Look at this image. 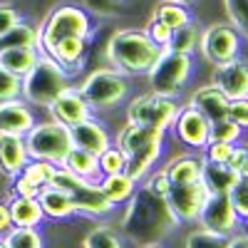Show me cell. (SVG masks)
Segmentation results:
<instances>
[{"instance_id": "cell-7", "label": "cell", "mask_w": 248, "mask_h": 248, "mask_svg": "<svg viewBox=\"0 0 248 248\" xmlns=\"http://www.w3.org/2000/svg\"><path fill=\"white\" fill-rule=\"evenodd\" d=\"M25 139V147L30 159H43L50 161L55 167H62L65 156L72 149V137H70V127L67 124H60V122H35L32 129L23 137Z\"/></svg>"}, {"instance_id": "cell-39", "label": "cell", "mask_w": 248, "mask_h": 248, "mask_svg": "<svg viewBox=\"0 0 248 248\" xmlns=\"http://www.w3.org/2000/svg\"><path fill=\"white\" fill-rule=\"evenodd\" d=\"M233 147H236V144H229V141H209V144L201 149V156H203L206 161L229 164V159H231V154H233Z\"/></svg>"}, {"instance_id": "cell-51", "label": "cell", "mask_w": 248, "mask_h": 248, "mask_svg": "<svg viewBox=\"0 0 248 248\" xmlns=\"http://www.w3.org/2000/svg\"><path fill=\"white\" fill-rule=\"evenodd\" d=\"M169 3H179V5H191L194 0H169Z\"/></svg>"}, {"instance_id": "cell-31", "label": "cell", "mask_w": 248, "mask_h": 248, "mask_svg": "<svg viewBox=\"0 0 248 248\" xmlns=\"http://www.w3.org/2000/svg\"><path fill=\"white\" fill-rule=\"evenodd\" d=\"M199 37H201V30H199V25L191 20V23H186L184 28H176V30L171 32V40H169L167 50L191 55V52L199 47Z\"/></svg>"}, {"instance_id": "cell-21", "label": "cell", "mask_w": 248, "mask_h": 248, "mask_svg": "<svg viewBox=\"0 0 248 248\" xmlns=\"http://www.w3.org/2000/svg\"><path fill=\"white\" fill-rule=\"evenodd\" d=\"M28 161H30V154H28L23 137L0 134V174L13 179L23 171V167Z\"/></svg>"}, {"instance_id": "cell-45", "label": "cell", "mask_w": 248, "mask_h": 248, "mask_svg": "<svg viewBox=\"0 0 248 248\" xmlns=\"http://www.w3.org/2000/svg\"><path fill=\"white\" fill-rule=\"evenodd\" d=\"M85 3V10L94 13V15H114L119 10V0H82Z\"/></svg>"}, {"instance_id": "cell-17", "label": "cell", "mask_w": 248, "mask_h": 248, "mask_svg": "<svg viewBox=\"0 0 248 248\" xmlns=\"http://www.w3.org/2000/svg\"><path fill=\"white\" fill-rule=\"evenodd\" d=\"M35 124V112L25 99H8L0 102V134L25 137Z\"/></svg>"}, {"instance_id": "cell-6", "label": "cell", "mask_w": 248, "mask_h": 248, "mask_svg": "<svg viewBox=\"0 0 248 248\" xmlns=\"http://www.w3.org/2000/svg\"><path fill=\"white\" fill-rule=\"evenodd\" d=\"M52 186L57 189L67 191V196L72 199L75 209H77V216H92V218H107L114 214L117 206L109 203V199L102 194L99 189V181H90V179H79L75 174H70L67 169L57 167L55 174H52Z\"/></svg>"}, {"instance_id": "cell-13", "label": "cell", "mask_w": 248, "mask_h": 248, "mask_svg": "<svg viewBox=\"0 0 248 248\" xmlns=\"http://www.w3.org/2000/svg\"><path fill=\"white\" fill-rule=\"evenodd\" d=\"M206 196H209V191H206V186L199 179V181H189V184H171L164 199H167L169 209L179 223H196Z\"/></svg>"}, {"instance_id": "cell-34", "label": "cell", "mask_w": 248, "mask_h": 248, "mask_svg": "<svg viewBox=\"0 0 248 248\" xmlns=\"http://www.w3.org/2000/svg\"><path fill=\"white\" fill-rule=\"evenodd\" d=\"M55 164H50V161H43V159H30L25 167H23V174L28 181H32L37 189H45V186H50V181H52V174H55Z\"/></svg>"}, {"instance_id": "cell-8", "label": "cell", "mask_w": 248, "mask_h": 248, "mask_svg": "<svg viewBox=\"0 0 248 248\" xmlns=\"http://www.w3.org/2000/svg\"><path fill=\"white\" fill-rule=\"evenodd\" d=\"M85 97L90 109H112L129 94V79L114 67H102L85 77V82L77 87Z\"/></svg>"}, {"instance_id": "cell-33", "label": "cell", "mask_w": 248, "mask_h": 248, "mask_svg": "<svg viewBox=\"0 0 248 248\" xmlns=\"http://www.w3.org/2000/svg\"><path fill=\"white\" fill-rule=\"evenodd\" d=\"M154 15L161 20V23H167L171 30L176 28H184L186 23H191V13L186 5H179V3H169V0H164V3L156 5Z\"/></svg>"}, {"instance_id": "cell-44", "label": "cell", "mask_w": 248, "mask_h": 248, "mask_svg": "<svg viewBox=\"0 0 248 248\" xmlns=\"http://www.w3.org/2000/svg\"><path fill=\"white\" fill-rule=\"evenodd\" d=\"M229 167L238 174V179H248V147H233V154L229 159Z\"/></svg>"}, {"instance_id": "cell-5", "label": "cell", "mask_w": 248, "mask_h": 248, "mask_svg": "<svg viewBox=\"0 0 248 248\" xmlns=\"http://www.w3.org/2000/svg\"><path fill=\"white\" fill-rule=\"evenodd\" d=\"M92 32H94L92 17L85 8L60 3L47 13V17L37 28V35H40L37 50L45 52L50 45L60 43V40H65V37H90L92 40Z\"/></svg>"}, {"instance_id": "cell-24", "label": "cell", "mask_w": 248, "mask_h": 248, "mask_svg": "<svg viewBox=\"0 0 248 248\" xmlns=\"http://www.w3.org/2000/svg\"><path fill=\"white\" fill-rule=\"evenodd\" d=\"M238 181V174L221 161H206L201 167V184L206 186L209 194H229L233 189V184Z\"/></svg>"}, {"instance_id": "cell-22", "label": "cell", "mask_w": 248, "mask_h": 248, "mask_svg": "<svg viewBox=\"0 0 248 248\" xmlns=\"http://www.w3.org/2000/svg\"><path fill=\"white\" fill-rule=\"evenodd\" d=\"M37 201H40V209H43L45 218H50V221H70L77 216V209H75L72 199L67 196V191L57 189L52 184L40 189Z\"/></svg>"}, {"instance_id": "cell-10", "label": "cell", "mask_w": 248, "mask_h": 248, "mask_svg": "<svg viewBox=\"0 0 248 248\" xmlns=\"http://www.w3.org/2000/svg\"><path fill=\"white\" fill-rule=\"evenodd\" d=\"M179 109H181V105L176 102V97H164V94L149 92V94H139L129 102L127 122L167 132V129H171Z\"/></svg>"}, {"instance_id": "cell-41", "label": "cell", "mask_w": 248, "mask_h": 248, "mask_svg": "<svg viewBox=\"0 0 248 248\" xmlns=\"http://www.w3.org/2000/svg\"><path fill=\"white\" fill-rule=\"evenodd\" d=\"M20 97V77L0 67V102H8Z\"/></svg>"}, {"instance_id": "cell-14", "label": "cell", "mask_w": 248, "mask_h": 248, "mask_svg": "<svg viewBox=\"0 0 248 248\" xmlns=\"http://www.w3.org/2000/svg\"><path fill=\"white\" fill-rule=\"evenodd\" d=\"M209 127H211V122L191 105L181 107L174 124H171L176 141H181L184 147H189L191 152H201L206 144H209Z\"/></svg>"}, {"instance_id": "cell-29", "label": "cell", "mask_w": 248, "mask_h": 248, "mask_svg": "<svg viewBox=\"0 0 248 248\" xmlns=\"http://www.w3.org/2000/svg\"><path fill=\"white\" fill-rule=\"evenodd\" d=\"M82 248H127V238H124L114 226L109 223H97L94 229L82 241Z\"/></svg>"}, {"instance_id": "cell-43", "label": "cell", "mask_w": 248, "mask_h": 248, "mask_svg": "<svg viewBox=\"0 0 248 248\" xmlns=\"http://www.w3.org/2000/svg\"><path fill=\"white\" fill-rule=\"evenodd\" d=\"M229 199L233 203V209L238 216H246L248 214V179H238L233 184V189L229 191Z\"/></svg>"}, {"instance_id": "cell-28", "label": "cell", "mask_w": 248, "mask_h": 248, "mask_svg": "<svg viewBox=\"0 0 248 248\" xmlns=\"http://www.w3.org/2000/svg\"><path fill=\"white\" fill-rule=\"evenodd\" d=\"M40 50L37 47H10V50H0V67H5L8 72L23 77L30 72V67L37 62Z\"/></svg>"}, {"instance_id": "cell-50", "label": "cell", "mask_w": 248, "mask_h": 248, "mask_svg": "<svg viewBox=\"0 0 248 248\" xmlns=\"http://www.w3.org/2000/svg\"><path fill=\"white\" fill-rule=\"evenodd\" d=\"M238 231H243V233L248 236V214L241 216V221H238Z\"/></svg>"}, {"instance_id": "cell-12", "label": "cell", "mask_w": 248, "mask_h": 248, "mask_svg": "<svg viewBox=\"0 0 248 248\" xmlns=\"http://www.w3.org/2000/svg\"><path fill=\"white\" fill-rule=\"evenodd\" d=\"M238 221H241V216L236 214L229 194H209L199 211V218H196L201 229L226 233V236L238 231Z\"/></svg>"}, {"instance_id": "cell-38", "label": "cell", "mask_w": 248, "mask_h": 248, "mask_svg": "<svg viewBox=\"0 0 248 248\" xmlns=\"http://www.w3.org/2000/svg\"><path fill=\"white\" fill-rule=\"evenodd\" d=\"M229 23L241 32V37H248V0H223Z\"/></svg>"}, {"instance_id": "cell-1", "label": "cell", "mask_w": 248, "mask_h": 248, "mask_svg": "<svg viewBox=\"0 0 248 248\" xmlns=\"http://www.w3.org/2000/svg\"><path fill=\"white\" fill-rule=\"evenodd\" d=\"M179 221L171 214L164 196L152 194L144 186H137L132 199L124 203V214L119 218V233L134 246L164 243L176 229Z\"/></svg>"}, {"instance_id": "cell-49", "label": "cell", "mask_w": 248, "mask_h": 248, "mask_svg": "<svg viewBox=\"0 0 248 248\" xmlns=\"http://www.w3.org/2000/svg\"><path fill=\"white\" fill-rule=\"evenodd\" d=\"M226 248H248V236L243 231H236L229 236V243H226Z\"/></svg>"}, {"instance_id": "cell-9", "label": "cell", "mask_w": 248, "mask_h": 248, "mask_svg": "<svg viewBox=\"0 0 248 248\" xmlns=\"http://www.w3.org/2000/svg\"><path fill=\"white\" fill-rule=\"evenodd\" d=\"M191 72H194L191 55L174 52V50L164 47L161 55L156 57V62L152 65V70L147 75H149L152 92L164 94V97H176L184 90L186 82H189Z\"/></svg>"}, {"instance_id": "cell-37", "label": "cell", "mask_w": 248, "mask_h": 248, "mask_svg": "<svg viewBox=\"0 0 248 248\" xmlns=\"http://www.w3.org/2000/svg\"><path fill=\"white\" fill-rule=\"evenodd\" d=\"M99 161V174L107 176V174H119L127 169V156L122 154V149L117 147V144H112V147H107L105 152H102L97 156Z\"/></svg>"}, {"instance_id": "cell-25", "label": "cell", "mask_w": 248, "mask_h": 248, "mask_svg": "<svg viewBox=\"0 0 248 248\" xmlns=\"http://www.w3.org/2000/svg\"><path fill=\"white\" fill-rule=\"evenodd\" d=\"M8 209H10V218L13 226H25V229H40L47 218L40 209V201L30 199V196H13L8 201Z\"/></svg>"}, {"instance_id": "cell-35", "label": "cell", "mask_w": 248, "mask_h": 248, "mask_svg": "<svg viewBox=\"0 0 248 248\" xmlns=\"http://www.w3.org/2000/svg\"><path fill=\"white\" fill-rule=\"evenodd\" d=\"M229 243V236L226 233H216L209 229H194L184 241V248H226Z\"/></svg>"}, {"instance_id": "cell-2", "label": "cell", "mask_w": 248, "mask_h": 248, "mask_svg": "<svg viewBox=\"0 0 248 248\" xmlns=\"http://www.w3.org/2000/svg\"><path fill=\"white\" fill-rule=\"evenodd\" d=\"M164 139H167V132L132 122H127V127L117 134L114 144L127 156V169L124 171L134 181H141L156 167V161L164 154Z\"/></svg>"}, {"instance_id": "cell-19", "label": "cell", "mask_w": 248, "mask_h": 248, "mask_svg": "<svg viewBox=\"0 0 248 248\" xmlns=\"http://www.w3.org/2000/svg\"><path fill=\"white\" fill-rule=\"evenodd\" d=\"M87 47H90V37H65L60 43L50 45L43 55L52 57L60 67H65L70 75H75L82 67V62H85Z\"/></svg>"}, {"instance_id": "cell-11", "label": "cell", "mask_w": 248, "mask_h": 248, "mask_svg": "<svg viewBox=\"0 0 248 248\" xmlns=\"http://www.w3.org/2000/svg\"><path fill=\"white\" fill-rule=\"evenodd\" d=\"M199 52L211 65L229 62L241 55V32L231 23H214L201 32Z\"/></svg>"}, {"instance_id": "cell-3", "label": "cell", "mask_w": 248, "mask_h": 248, "mask_svg": "<svg viewBox=\"0 0 248 248\" xmlns=\"http://www.w3.org/2000/svg\"><path fill=\"white\" fill-rule=\"evenodd\" d=\"M161 50L144 30H119L107 43V60L122 75H147Z\"/></svg>"}, {"instance_id": "cell-40", "label": "cell", "mask_w": 248, "mask_h": 248, "mask_svg": "<svg viewBox=\"0 0 248 248\" xmlns=\"http://www.w3.org/2000/svg\"><path fill=\"white\" fill-rule=\"evenodd\" d=\"M141 181H144V184H141L144 189H149V191L156 194V196H167L169 186H171V181H169V176H167V171H164V169H152Z\"/></svg>"}, {"instance_id": "cell-18", "label": "cell", "mask_w": 248, "mask_h": 248, "mask_svg": "<svg viewBox=\"0 0 248 248\" xmlns=\"http://www.w3.org/2000/svg\"><path fill=\"white\" fill-rule=\"evenodd\" d=\"M50 109V114H52V119L55 122H60V124H67V127H75L77 122H82V119H87L90 117V105L85 102V97L79 94V90L77 87H67V90H62L57 97H55V102L47 107Z\"/></svg>"}, {"instance_id": "cell-30", "label": "cell", "mask_w": 248, "mask_h": 248, "mask_svg": "<svg viewBox=\"0 0 248 248\" xmlns=\"http://www.w3.org/2000/svg\"><path fill=\"white\" fill-rule=\"evenodd\" d=\"M37 28L30 23H15L5 35H0V50H10V47H37Z\"/></svg>"}, {"instance_id": "cell-52", "label": "cell", "mask_w": 248, "mask_h": 248, "mask_svg": "<svg viewBox=\"0 0 248 248\" xmlns=\"http://www.w3.org/2000/svg\"><path fill=\"white\" fill-rule=\"evenodd\" d=\"M139 248H167L164 243H149V246H139Z\"/></svg>"}, {"instance_id": "cell-27", "label": "cell", "mask_w": 248, "mask_h": 248, "mask_svg": "<svg viewBox=\"0 0 248 248\" xmlns=\"http://www.w3.org/2000/svg\"><path fill=\"white\" fill-rule=\"evenodd\" d=\"M62 169H67L70 174H75L79 179H90V181H99L102 179L97 156L85 152V149H77V147L70 149V154L65 156V161H62Z\"/></svg>"}, {"instance_id": "cell-36", "label": "cell", "mask_w": 248, "mask_h": 248, "mask_svg": "<svg viewBox=\"0 0 248 248\" xmlns=\"http://www.w3.org/2000/svg\"><path fill=\"white\" fill-rule=\"evenodd\" d=\"M241 137H243V127H238L231 117L211 122V127H209V141H229V144H236Z\"/></svg>"}, {"instance_id": "cell-32", "label": "cell", "mask_w": 248, "mask_h": 248, "mask_svg": "<svg viewBox=\"0 0 248 248\" xmlns=\"http://www.w3.org/2000/svg\"><path fill=\"white\" fill-rule=\"evenodd\" d=\"M8 248H45V236L40 229H25V226H13L3 236Z\"/></svg>"}, {"instance_id": "cell-48", "label": "cell", "mask_w": 248, "mask_h": 248, "mask_svg": "<svg viewBox=\"0 0 248 248\" xmlns=\"http://www.w3.org/2000/svg\"><path fill=\"white\" fill-rule=\"evenodd\" d=\"M13 229V218H10V209L5 201H0V236H5Z\"/></svg>"}, {"instance_id": "cell-42", "label": "cell", "mask_w": 248, "mask_h": 248, "mask_svg": "<svg viewBox=\"0 0 248 248\" xmlns=\"http://www.w3.org/2000/svg\"><path fill=\"white\" fill-rule=\"evenodd\" d=\"M144 32H147V35L154 40V43H156L159 47H167L174 30H171L167 23H161V20H159L156 15H152V20H149V25H147V30H144Z\"/></svg>"}, {"instance_id": "cell-16", "label": "cell", "mask_w": 248, "mask_h": 248, "mask_svg": "<svg viewBox=\"0 0 248 248\" xmlns=\"http://www.w3.org/2000/svg\"><path fill=\"white\" fill-rule=\"evenodd\" d=\"M70 137H72V147L85 149L94 156H99L107 147H112V137H109L107 127L102 122L92 119V117L82 119L75 127H70Z\"/></svg>"}, {"instance_id": "cell-4", "label": "cell", "mask_w": 248, "mask_h": 248, "mask_svg": "<svg viewBox=\"0 0 248 248\" xmlns=\"http://www.w3.org/2000/svg\"><path fill=\"white\" fill-rule=\"evenodd\" d=\"M70 87V72L40 52L37 62L20 77V97L32 107H50L55 97Z\"/></svg>"}, {"instance_id": "cell-23", "label": "cell", "mask_w": 248, "mask_h": 248, "mask_svg": "<svg viewBox=\"0 0 248 248\" xmlns=\"http://www.w3.org/2000/svg\"><path fill=\"white\" fill-rule=\"evenodd\" d=\"M201 167H203V156L201 152H184L169 159V164L164 167L171 184H189L201 179Z\"/></svg>"}, {"instance_id": "cell-46", "label": "cell", "mask_w": 248, "mask_h": 248, "mask_svg": "<svg viewBox=\"0 0 248 248\" xmlns=\"http://www.w3.org/2000/svg\"><path fill=\"white\" fill-rule=\"evenodd\" d=\"M229 117L238 124V127L248 129V99H231Z\"/></svg>"}, {"instance_id": "cell-20", "label": "cell", "mask_w": 248, "mask_h": 248, "mask_svg": "<svg viewBox=\"0 0 248 248\" xmlns=\"http://www.w3.org/2000/svg\"><path fill=\"white\" fill-rule=\"evenodd\" d=\"M189 105L196 107L209 122H218V119H226L229 117V105H231V99L226 97L214 82L211 85H203L199 87L191 97H189Z\"/></svg>"}, {"instance_id": "cell-15", "label": "cell", "mask_w": 248, "mask_h": 248, "mask_svg": "<svg viewBox=\"0 0 248 248\" xmlns=\"http://www.w3.org/2000/svg\"><path fill=\"white\" fill-rule=\"evenodd\" d=\"M214 85L229 99H248V60L233 57L214 65Z\"/></svg>"}, {"instance_id": "cell-53", "label": "cell", "mask_w": 248, "mask_h": 248, "mask_svg": "<svg viewBox=\"0 0 248 248\" xmlns=\"http://www.w3.org/2000/svg\"><path fill=\"white\" fill-rule=\"evenodd\" d=\"M0 248H8V243H5V238L0 236Z\"/></svg>"}, {"instance_id": "cell-26", "label": "cell", "mask_w": 248, "mask_h": 248, "mask_svg": "<svg viewBox=\"0 0 248 248\" xmlns=\"http://www.w3.org/2000/svg\"><path fill=\"white\" fill-rule=\"evenodd\" d=\"M137 184H139V181H134L127 171H119V174L102 176V179H99V189H102V194L109 199V203L124 206V203L132 199V194L137 191Z\"/></svg>"}, {"instance_id": "cell-47", "label": "cell", "mask_w": 248, "mask_h": 248, "mask_svg": "<svg viewBox=\"0 0 248 248\" xmlns=\"http://www.w3.org/2000/svg\"><path fill=\"white\" fill-rule=\"evenodd\" d=\"M15 23H20V13H17L13 5L0 3V35H5Z\"/></svg>"}]
</instances>
